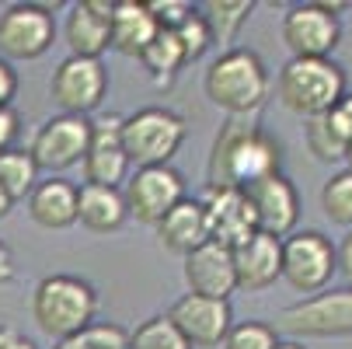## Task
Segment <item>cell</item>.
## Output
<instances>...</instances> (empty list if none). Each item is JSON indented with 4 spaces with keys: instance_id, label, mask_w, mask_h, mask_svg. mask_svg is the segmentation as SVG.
Instances as JSON below:
<instances>
[{
    "instance_id": "1",
    "label": "cell",
    "mask_w": 352,
    "mask_h": 349,
    "mask_svg": "<svg viewBox=\"0 0 352 349\" xmlns=\"http://www.w3.org/2000/svg\"><path fill=\"white\" fill-rule=\"evenodd\" d=\"M283 161V147L272 133L262 126H248V123H223L213 151H210V185L213 189H248L262 182L265 175H276Z\"/></svg>"
},
{
    "instance_id": "2",
    "label": "cell",
    "mask_w": 352,
    "mask_h": 349,
    "mask_svg": "<svg viewBox=\"0 0 352 349\" xmlns=\"http://www.w3.org/2000/svg\"><path fill=\"white\" fill-rule=\"evenodd\" d=\"M203 87H206V98L223 109L227 116H248L262 109V102L269 98V70L262 63V56L255 49H227L220 53L210 67H206V77H203Z\"/></svg>"
},
{
    "instance_id": "3",
    "label": "cell",
    "mask_w": 352,
    "mask_h": 349,
    "mask_svg": "<svg viewBox=\"0 0 352 349\" xmlns=\"http://www.w3.org/2000/svg\"><path fill=\"white\" fill-rule=\"evenodd\" d=\"M94 315H98V290L80 276L53 273L38 279L32 293V318L53 342L77 335L94 321Z\"/></svg>"
},
{
    "instance_id": "4",
    "label": "cell",
    "mask_w": 352,
    "mask_h": 349,
    "mask_svg": "<svg viewBox=\"0 0 352 349\" xmlns=\"http://www.w3.org/2000/svg\"><path fill=\"white\" fill-rule=\"evenodd\" d=\"M276 94L300 119L324 116L345 94V70L335 60H289L279 70Z\"/></svg>"
},
{
    "instance_id": "5",
    "label": "cell",
    "mask_w": 352,
    "mask_h": 349,
    "mask_svg": "<svg viewBox=\"0 0 352 349\" xmlns=\"http://www.w3.org/2000/svg\"><path fill=\"white\" fill-rule=\"evenodd\" d=\"M119 136H122L129 168H157V165H171V158L182 151L188 126L178 112L150 105V109L126 116Z\"/></svg>"
},
{
    "instance_id": "6",
    "label": "cell",
    "mask_w": 352,
    "mask_h": 349,
    "mask_svg": "<svg viewBox=\"0 0 352 349\" xmlns=\"http://www.w3.org/2000/svg\"><path fill=\"white\" fill-rule=\"evenodd\" d=\"M349 4L331 0H311V4H293L283 18V42L293 60H331L335 45L342 42L338 11Z\"/></svg>"
},
{
    "instance_id": "7",
    "label": "cell",
    "mask_w": 352,
    "mask_h": 349,
    "mask_svg": "<svg viewBox=\"0 0 352 349\" xmlns=\"http://www.w3.org/2000/svg\"><path fill=\"white\" fill-rule=\"evenodd\" d=\"M335 276V244L321 231H293L283 237V273L296 293H321Z\"/></svg>"
},
{
    "instance_id": "8",
    "label": "cell",
    "mask_w": 352,
    "mask_h": 349,
    "mask_svg": "<svg viewBox=\"0 0 352 349\" xmlns=\"http://www.w3.org/2000/svg\"><path fill=\"white\" fill-rule=\"evenodd\" d=\"M119 192H122L126 213H129L133 220L157 227V224L182 203V199H185V178H182V171H175L171 165L133 168Z\"/></svg>"
},
{
    "instance_id": "9",
    "label": "cell",
    "mask_w": 352,
    "mask_h": 349,
    "mask_svg": "<svg viewBox=\"0 0 352 349\" xmlns=\"http://www.w3.org/2000/svg\"><path fill=\"white\" fill-rule=\"evenodd\" d=\"M56 4H11L0 14V60H38L56 42Z\"/></svg>"
},
{
    "instance_id": "10",
    "label": "cell",
    "mask_w": 352,
    "mask_h": 349,
    "mask_svg": "<svg viewBox=\"0 0 352 349\" xmlns=\"http://www.w3.org/2000/svg\"><path fill=\"white\" fill-rule=\"evenodd\" d=\"M279 325L304 339H338L352 335V290H321L314 297H304L300 304L283 308Z\"/></svg>"
},
{
    "instance_id": "11",
    "label": "cell",
    "mask_w": 352,
    "mask_h": 349,
    "mask_svg": "<svg viewBox=\"0 0 352 349\" xmlns=\"http://www.w3.org/2000/svg\"><path fill=\"white\" fill-rule=\"evenodd\" d=\"M109 94V70L102 60L67 56L49 77V98L63 109V116H91Z\"/></svg>"
},
{
    "instance_id": "12",
    "label": "cell",
    "mask_w": 352,
    "mask_h": 349,
    "mask_svg": "<svg viewBox=\"0 0 352 349\" xmlns=\"http://www.w3.org/2000/svg\"><path fill=\"white\" fill-rule=\"evenodd\" d=\"M91 143V119L87 116H53L45 119L28 147V154L35 158L38 171H67L84 161Z\"/></svg>"
},
{
    "instance_id": "13",
    "label": "cell",
    "mask_w": 352,
    "mask_h": 349,
    "mask_svg": "<svg viewBox=\"0 0 352 349\" xmlns=\"http://www.w3.org/2000/svg\"><path fill=\"white\" fill-rule=\"evenodd\" d=\"M122 116H102L91 123V143L80 161L84 185H102V189H122L129 178V158L122 151Z\"/></svg>"
},
{
    "instance_id": "14",
    "label": "cell",
    "mask_w": 352,
    "mask_h": 349,
    "mask_svg": "<svg viewBox=\"0 0 352 349\" xmlns=\"http://www.w3.org/2000/svg\"><path fill=\"white\" fill-rule=\"evenodd\" d=\"M248 203H251V213H255V227L269 237H286L296 231V220H300V192L296 185L276 171V175H265L262 182L248 185Z\"/></svg>"
},
{
    "instance_id": "15",
    "label": "cell",
    "mask_w": 352,
    "mask_h": 349,
    "mask_svg": "<svg viewBox=\"0 0 352 349\" xmlns=\"http://www.w3.org/2000/svg\"><path fill=\"white\" fill-rule=\"evenodd\" d=\"M164 318L178 328V335L188 342V349L192 346H220L234 325L230 301H210V297H195V293H182Z\"/></svg>"
},
{
    "instance_id": "16",
    "label": "cell",
    "mask_w": 352,
    "mask_h": 349,
    "mask_svg": "<svg viewBox=\"0 0 352 349\" xmlns=\"http://www.w3.org/2000/svg\"><path fill=\"white\" fill-rule=\"evenodd\" d=\"M199 203H203V210H206V227H210L213 244L237 248L241 241H248L258 231L244 189H213V185H206V195L199 199Z\"/></svg>"
},
{
    "instance_id": "17",
    "label": "cell",
    "mask_w": 352,
    "mask_h": 349,
    "mask_svg": "<svg viewBox=\"0 0 352 349\" xmlns=\"http://www.w3.org/2000/svg\"><path fill=\"white\" fill-rule=\"evenodd\" d=\"M230 259H234V279L237 290L248 293H262L269 290L279 273H283V241L269 237L262 231H255L248 241H241L237 248H230Z\"/></svg>"
},
{
    "instance_id": "18",
    "label": "cell",
    "mask_w": 352,
    "mask_h": 349,
    "mask_svg": "<svg viewBox=\"0 0 352 349\" xmlns=\"http://www.w3.org/2000/svg\"><path fill=\"white\" fill-rule=\"evenodd\" d=\"M185 283H188V293H195V297L230 301V293H237L230 248L206 241L192 255H185Z\"/></svg>"
},
{
    "instance_id": "19",
    "label": "cell",
    "mask_w": 352,
    "mask_h": 349,
    "mask_svg": "<svg viewBox=\"0 0 352 349\" xmlns=\"http://www.w3.org/2000/svg\"><path fill=\"white\" fill-rule=\"evenodd\" d=\"M112 8H116V0H80V4L70 8L67 25H63V39L70 45V56L102 60V53L109 49Z\"/></svg>"
},
{
    "instance_id": "20",
    "label": "cell",
    "mask_w": 352,
    "mask_h": 349,
    "mask_svg": "<svg viewBox=\"0 0 352 349\" xmlns=\"http://www.w3.org/2000/svg\"><path fill=\"white\" fill-rule=\"evenodd\" d=\"M157 32L161 28L154 25V18H150L143 0H116L112 21H109V49L140 60V53L154 42Z\"/></svg>"
},
{
    "instance_id": "21",
    "label": "cell",
    "mask_w": 352,
    "mask_h": 349,
    "mask_svg": "<svg viewBox=\"0 0 352 349\" xmlns=\"http://www.w3.org/2000/svg\"><path fill=\"white\" fill-rule=\"evenodd\" d=\"M28 217L45 231H67L77 224V185L67 178H45L28 195Z\"/></svg>"
},
{
    "instance_id": "22",
    "label": "cell",
    "mask_w": 352,
    "mask_h": 349,
    "mask_svg": "<svg viewBox=\"0 0 352 349\" xmlns=\"http://www.w3.org/2000/svg\"><path fill=\"white\" fill-rule=\"evenodd\" d=\"M157 237L168 252L175 255H192L195 248H203L210 241V227H206V210L199 199H182V203L157 224Z\"/></svg>"
},
{
    "instance_id": "23",
    "label": "cell",
    "mask_w": 352,
    "mask_h": 349,
    "mask_svg": "<svg viewBox=\"0 0 352 349\" xmlns=\"http://www.w3.org/2000/svg\"><path fill=\"white\" fill-rule=\"evenodd\" d=\"M129 220L122 192L102 185H80L77 189V224L91 234H116Z\"/></svg>"
},
{
    "instance_id": "24",
    "label": "cell",
    "mask_w": 352,
    "mask_h": 349,
    "mask_svg": "<svg viewBox=\"0 0 352 349\" xmlns=\"http://www.w3.org/2000/svg\"><path fill=\"white\" fill-rule=\"evenodd\" d=\"M251 11H255L251 0H206V4L199 8L213 42H234L241 35V28L248 25Z\"/></svg>"
},
{
    "instance_id": "25",
    "label": "cell",
    "mask_w": 352,
    "mask_h": 349,
    "mask_svg": "<svg viewBox=\"0 0 352 349\" xmlns=\"http://www.w3.org/2000/svg\"><path fill=\"white\" fill-rule=\"evenodd\" d=\"M140 63L146 67V74L154 77L161 87H168L178 77V70L185 67V56H182V45H178L175 32H157L154 42L140 53Z\"/></svg>"
},
{
    "instance_id": "26",
    "label": "cell",
    "mask_w": 352,
    "mask_h": 349,
    "mask_svg": "<svg viewBox=\"0 0 352 349\" xmlns=\"http://www.w3.org/2000/svg\"><path fill=\"white\" fill-rule=\"evenodd\" d=\"M35 185H38V165L25 147H11V151L0 154V189L11 199L32 195Z\"/></svg>"
},
{
    "instance_id": "27",
    "label": "cell",
    "mask_w": 352,
    "mask_h": 349,
    "mask_svg": "<svg viewBox=\"0 0 352 349\" xmlns=\"http://www.w3.org/2000/svg\"><path fill=\"white\" fill-rule=\"evenodd\" d=\"M126 346H129V332L116 321H91L77 335L53 342V349H126Z\"/></svg>"
},
{
    "instance_id": "28",
    "label": "cell",
    "mask_w": 352,
    "mask_h": 349,
    "mask_svg": "<svg viewBox=\"0 0 352 349\" xmlns=\"http://www.w3.org/2000/svg\"><path fill=\"white\" fill-rule=\"evenodd\" d=\"M321 210H324V217L331 224L352 231V171L349 168L335 171L324 182V189H321Z\"/></svg>"
},
{
    "instance_id": "29",
    "label": "cell",
    "mask_w": 352,
    "mask_h": 349,
    "mask_svg": "<svg viewBox=\"0 0 352 349\" xmlns=\"http://www.w3.org/2000/svg\"><path fill=\"white\" fill-rule=\"evenodd\" d=\"M304 140H307V151H311L318 161H324V165H342V161H345L349 143L331 129L328 116H314V119H307V126H304Z\"/></svg>"
},
{
    "instance_id": "30",
    "label": "cell",
    "mask_w": 352,
    "mask_h": 349,
    "mask_svg": "<svg viewBox=\"0 0 352 349\" xmlns=\"http://www.w3.org/2000/svg\"><path fill=\"white\" fill-rule=\"evenodd\" d=\"M126 349H188V342L161 315V318H146L136 332H129V346Z\"/></svg>"
},
{
    "instance_id": "31",
    "label": "cell",
    "mask_w": 352,
    "mask_h": 349,
    "mask_svg": "<svg viewBox=\"0 0 352 349\" xmlns=\"http://www.w3.org/2000/svg\"><path fill=\"white\" fill-rule=\"evenodd\" d=\"M175 39H178V45H182V56H185V63H195V60H203L206 53H210V45H213V35H210V28H206V21H203V14H199V8L175 28Z\"/></svg>"
},
{
    "instance_id": "32",
    "label": "cell",
    "mask_w": 352,
    "mask_h": 349,
    "mask_svg": "<svg viewBox=\"0 0 352 349\" xmlns=\"http://www.w3.org/2000/svg\"><path fill=\"white\" fill-rule=\"evenodd\" d=\"M279 335L269 321H237L230 325L227 339L220 342L223 349H276Z\"/></svg>"
},
{
    "instance_id": "33",
    "label": "cell",
    "mask_w": 352,
    "mask_h": 349,
    "mask_svg": "<svg viewBox=\"0 0 352 349\" xmlns=\"http://www.w3.org/2000/svg\"><path fill=\"white\" fill-rule=\"evenodd\" d=\"M146 11H150V18H154V25L161 32H175L195 8L188 4V0H150Z\"/></svg>"
},
{
    "instance_id": "34",
    "label": "cell",
    "mask_w": 352,
    "mask_h": 349,
    "mask_svg": "<svg viewBox=\"0 0 352 349\" xmlns=\"http://www.w3.org/2000/svg\"><path fill=\"white\" fill-rule=\"evenodd\" d=\"M328 116V123H331V129L345 140V143H352V91H345L338 102H335V109L331 112H324Z\"/></svg>"
},
{
    "instance_id": "35",
    "label": "cell",
    "mask_w": 352,
    "mask_h": 349,
    "mask_svg": "<svg viewBox=\"0 0 352 349\" xmlns=\"http://www.w3.org/2000/svg\"><path fill=\"white\" fill-rule=\"evenodd\" d=\"M18 133H21V119H18V112H14V109H0V154L11 151L14 140H18Z\"/></svg>"
},
{
    "instance_id": "36",
    "label": "cell",
    "mask_w": 352,
    "mask_h": 349,
    "mask_svg": "<svg viewBox=\"0 0 352 349\" xmlns=\"http://www.w3.org/2000/svg\"><path fill=\"white\" fill-rule=\"evenodd\" d=\"M14 94H18V70L8 60H0V109H11Z\"/></svg>"
},
{
    "instance_id": "37",
    "label": "cell",
    "mask_w": 352,
    "mask_h": 349,
    "mask_svg": "<svg viewBox=\"0 0 352 349\" xmlns=\"http://www.w3.org/2000/svg\"><path fill=\"white\" fill-rule=\"evenodd\" d=\"M335 273L345 279V286L352 290V231L342 237V244L335 248Z\"/></svg>"
},
{
    "instance_id": "38",
    "label": "cell",
    "mask_w": 352,
    "mask_h": 349,
    "mask_svg": "<svg viewBox=\"0 0 352 349\" xmlns=\"http://www.w3.org/2000/svg\"><path fill=\"white\" fill-rule=\"evenodd\" d=\"M0 349H38L28 335H21L18 328L11 325H0Z\"/></svg>"
},
{
    "instance_id": "39",
    "label": "cell",
    "mask_w": 352,
    "mask_h": 349,
    "mask_svg": "<svg viewBox=\"0 0 352 349\" xmlns=\"http://www.w3.org/2000/svg\"><path fill=\"white\" fill-rule=\"evenodd\" d=\"M14 276V255H11V248L0 241V283H8Z\"/></svg>"
},
{
    "instance_id": "40",
    "label": "cell",
    "mask_w": 352,
    "mask_h": 349,
    "mask_svg": "<svg viewBox=\"0 0 352 349\" xmlns=\"http://www.w3.org/2000/svg\"><path fill=\"white\" fill-rule=\"evenodd\" d=\"M11 207H14V199H11L4 189H0V220H4V217L11 213Z\"/></svg>"
},
{
    "instance_id": "41",
    "label": "cell",
    "mask_w": 352,
    "mask_h": 349,
    "mask_svg": "<svg viewBox=\"0 0 352 349\" xmlns=\"http://www.w3.org/2000/svg\"><path fill=\"white\" fill-rule=\"evenodd\" d=\"M276 349H304V346H300V342H293V339H286V342L279 339V342H276Z\"/></svg>"
},
{
    "instance_id": "42",
    "label": "cell",
    "mask_w": 352,
    "mask_h": 349,
    "mask_svg": "<svg viewBox=\"0 0 352 349\" xmlns=\"http://www.w3.org/2000/svg\"><path fill=\"white\" fill-rule=\"evenodd\" d=\"M342 165H345V168L352 171V143H349V151H345V161H342Z\"/></svg>"
}]
</instances>
